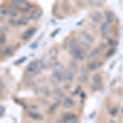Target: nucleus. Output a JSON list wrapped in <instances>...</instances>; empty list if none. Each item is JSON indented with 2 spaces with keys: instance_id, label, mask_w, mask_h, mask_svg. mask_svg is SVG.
<instances>
[{
  "instance_id": "f8f14e48",
  "label": "nucleus",
  "mask_w": 123,
  "mask_h": 123,
  "mask_svg": "<svg viewBox=\"0 0 123 123\" xmlns=\"http://www.w3.org/2000/svg\"><path fill=\"white\" fill-rule=\"evenodd\" d=\"M71 50H73V49H77V48L79 47V45H78V42H77V40L76 39H73L71 41Z\"/></svg>"
},
{
  "instance_id": "423d86ee",
  "label": "nucleus",
  "mask_w": 123,
  "mask_h": 123,
  "mask_svg": "<svg viewBox=\"0 0 123 123\" xmlns=\"http://www.w3.org/2000/svg\"><path fill=\"white\" fill-rule=\"evenodd\" d=\"M105 17H106L107 22L108 23H112L115 20L114 13L112 12V11H110V10H107V11L105 12Z\"/></svg>"
},
{
  "instance_id": "39448f33",
  "label": "nucleus",
  "mask_w": 123,
  "mask_h": 123,
  "mask_svg": "<svg viewBox=\"0 0 123 123\" xmlns=\"http://www.w3.org/2000/svg\"><path fill=\"white\" fill-rule=\"evenodd\" d=\"M35 31V28H30V29H28L25 33L23 34L22 35H21V39H22V40H27V39H29L34 35Z\"/></svg>"
},
{
  "instance_id": "7ed1b4c3",
  "label": "nucleus",
  "mask_w": 123,
  "mask_h": 123,
  "mask_svg": "<svg viewBox=\"0 0 123 123\" xmlns=\"http://www.w3.org/2000/svg\"><path fill=\"white\" fill-rule=\"evenodd\" d=\"M101 35H102L103 38H107L110 34V30H109V23L104 22L101 25L100 27Z\"/></svg>"
},
{
  "instance_id": "20e7f679",
  "label": "nucleus",
  "mask_w": 123,
  "mask_h": 123,
  "mask_svg": "<svg viewBox=\"0 0 123 123\" xmlns=\"http://www.w3.org/2000/svg\"><path fill=\"white\" fill-rule=\"evenodd\" d=\"M90 18L95 23H98L102 21L103 19V15L101 14L98 11H94L90 13Z\"/></svg>"
},
{
  "instance_id": "6e6552de",
  "label": "nucleus",
  "mask_w": 123,
  "mask_h": 123,
  "mask_svg": "<svg viewBox=\"0 0 123 123\" xmlns=\"http://www.w3.org/2000/svg\"><path fill=\"white\" fill-rule=\"evenodd\" d=\"M76 119H77L76 116L72 113H68V114L65 115V117H64V121L65 122H76Z\"/></svg>"
},
{
  "instance_id": "9d476101",
  "label": "nucleus",
  "mask_w": 123,
  "mask_h": 123,
  "mask_svg": "<svg viewBox=\"0 0 123 123\" xmlns=\"http://www.w3.org/2000/svg\"><path fill=\"white\" fill-rule=\"evenodd\" d=\"M98 67V64L97 62H91L90 64H89V68L91 71H95Z\"/></svg>"
},
{
  "instance_id": "0eeeda50",
  "label": "nucleus",
  "mask_w": 123,
  "mask_h": 123,
  "mask_svg": "<svg viewBox=\"0 0 123 123\" xmlns=\"http://www.w3.org/2000/svg\"><path fill=\"white\" fill-rule=\"evenodd\" d=\"M74 105H75V102L72 98H65L64 103H63V107H64L65 108H67V109L71 108Z\"/></svg>"
},
{
  "instance_id": "f03ea898",
  "label": "nucleus",
  "mask_w": 123,
  "mask_h": 123,
  "mask_svg": "<svg viewBox=\"0 0 123 123\" xmlns=\"http://www.w3.org/2000/svg\"><path fill=\"white\" fill-rule=\"evenodd\" d=\"M80 37L81 39H84V41H82L83 44H90L94 41V39L92 38V36L85 31H81L80 34Z\"/></svg>"
},
{
  "instance_id": "f257e3e1",
  "label": "nucleus",
  "mask_w": 123,
  "mask_h": 123,
  "mask_svg": "<svg viewBox=\"0 0 123 123\" xmlns=\"http://www.w3.org/2000/svg\"><path fill=\"white\" fill-rule=\"evenodd\" d=\"M71 54L73 55V57H75L77 60H84L86 57V53L83 49H80V48H77L76 49H73L72 52H71Z\"/></svg>"
},
{
  "instance_id": "2eb2a0df",
  "label": "nucleus",
  "mask_w": 123,
  "mask_h": 123,
  "mask_svg": "<svg viewBox=\"0 0 123 123\" xmlns=\"http://www.w3.org/2000/svg\"><path fill=\"white\" fill-rule=\"evenodd\" d=\"M13 53V49L12 47H8L7 49H6V51H5V54L6 55H10Z\"/></svg>"
},
{
  "instance_id": "6ab92c4d",
  "label": "nucleus",
  "mask_w": 123,
  "mask_h": 123,
  "mask_svg": "<svg viewBox=\"0 0 123 123\" xmlns=\"http://www.w3.org/2000/svg\"><path fill=\"white\" fill-rule=\"evenodd\" d=\"M1 50H2V49H0V53H1Z\"/></svg>"
},
{
  "instance_id": "a211bd4d",
  "label": "nucleus",
  "mask_w": 123,
  "mask_h": 123,
  "mask_svg": "<svg viewBox=\"0 0 123 123\" xmlns=\"http://www.w3.org/2000/svg\"><path fill=\"white\" fill-rule=\"evenodd\" d=\"M5 38L3 36H0V43L1 44H3V43H5Z\"/></svg>"
},
{
  "instance_id": "4468645a",
  "label": "nucleus",
  "mask_w": 123,
  "mask_h": 123,
  "mask_svg": "<svg viewBox=\"0 0 123 123\" xmlns=\"http://www.w3.org/2000/svg\"><path fill=\"white\" fill-rule=\"evenodd\" d=\"M98 54H99V49H94V50H93V52L90 53V58H91V57H95L96 56H98Z\"/></svg>"
},
{
  "instance_id": "f3484780",
  "label": "nucleus",
  "mask_w": 123,
  "mask_h": 123,
  "mask_svg": "<svg viewBox=\"0 0 123 123\" xmlns=\"http://www.w3.org/2000/svg\"><path fill=\"white\" fill-rule=\"evenodd\" d=\"M13 2H14L15 4H17V5L21 4V3H24L23 0H13Z\"/></svg>"
},
{
  "instance_id": "1a4fd4ad",
  "label": "nucleus",
  "mask_w": 123,
  "mask_h": 123,
  "mask_svg": "<svg viewBox=\"0 0 123 123\" xmlns=\"http://www.w3.org/2000/svg\"><path fill=\"white\" fill-rule=\"evenodd\" d=\"M37 68H38V66H37L36 63L32 62V64L29 65L28 67H27V71H28L29 73H33L37 70Z\"/></svg>"
},
{
  "instance_id": "9b49d317",
  "label": "nucleus",
  "mask_w": 123,
  "mask_h": 123,
  "mask_svg": "<svg viewBox=\"0 0 123 123\" xmlns=\"http://www.w3.org/2000/svg\"><path fill=\"white\" fill-rule=\"evenodd\" d=\"M93 80H94V82L95 84H100V83L102 82V77L100 76V75L96 74L93 77Z\"/></svg>"
},
{
  "instance_id": "ddd939ff",
  "label": "nucleus",
  "mask_w": 123,
  "mask_h": 123,
  "mask_svg": "<svg viewBox=\"0 0 123 123\" xmlns=\"http://www.w3.org/2000/svg\"><path fill=\"white\" fill-rule=\"evenodd\" d=\"M16 24H17V25H25L27 24V21L24 18H21L20 20H18V21H16Z\"/></svg>"
},
{
  "instance_id": "dca6fc26",
  "label": "nucleus",
  "mask_w": 123,
  "mask_h": 123,
  "mask_svg": "<svg viewBox=\"0 0 123 123\" xmlns=\"http://www.w3.org/2000/svg\"><path fill=\"white\" fill-rule=\"evenodd\" d=\"M67 73L68 74V76H67V75H66L67 78V79H69L70 80H72V79H73V74H72V73H71L70 71H67Z\"/></svg>"
}]
</instances>
